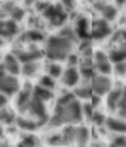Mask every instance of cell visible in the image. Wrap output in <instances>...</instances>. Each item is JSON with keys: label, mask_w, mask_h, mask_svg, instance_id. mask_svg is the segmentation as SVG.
Instances as JSON below:
<instances>
[{"label": "cell", "mask_w": 126, "mask_h": 147, "mask_svg": "<svg viewBox=\"0 0 126 147\" xmlns=\"http://www.w3.org/2000/svg\"><path fill=\"white\" fill-rule=\"evenodd\" d=\"M90 86H92L94 94H97V96H104V94H107V92L113 89L111 79H109L107 75H104V74H95V75L90 79Z\"/></svg>", "instance_id": "8992f818"}, {"label": "cell", "mask_w": 126, "mask_h": 147, "mask_svg": "<svg viewBox=\"0 0 126 147\" xmlns=\"http://www.w3.org/2000/svg\"><path fill=\"white\" fill-rule=\"evenodd\" d=\"M67 16H68V12L63 9L61 3H49L48 9L43 12V17L46 19V22L49 26H53V28L63 26L65 21H67Z\"/></svg>", "instance_id": "3957f363"}, {"label": "cell", "mask_w": 126, "mask_h": 147, "mask_svg": "<svg viewBox=\"0 0 126 147\" xmlns=\"http://www.w3.org/2000/svg\"><path fill=\"white\" fill-rule=\"evenodd\" d=\"M33 96H34V89H33V86H31V84H26V86L21 87L19 92H17L15 106H17L21 111H26L27 105H29V101L33 99Z\"/></svg>", "instance_id": "30bf717a"}, {"label": "cell", "mask_w": 126, "mask_h": 147, "mask_svg": "<svg viewBox=\"0 0 126 147\" xmlns=\"http://www.w3.org/2000/svg\"><path fill=\"white\" fill-rule=\"evenodd\" d=\"M125 92H126V87H125Z\"/></svg>", "instance_id": "ee69618b"}, {"label": "cell", "mask_w": 126, "mask_h": 147, "mask_svg": "<svg viewBox=\"0 0 126 147\" xmlns=\"http://www.w3.org/2000/svg\"><path fill=\"white\" fill-rule=\"evenodd\" d=\"M38 70H39V63L38 62H26V63H22L21 74L26 75V77H33V75L38 74Z\"/></svg>", "instance_id": "d4e9b609"}, {"label": "cell", "mask_w": 126, "mask_h": 147, "mask_svg": "<svg viewBox=\"0 0 126 147\" xmlns=\"http://www.w3.org/2000/svg\"><path fill=\"white\" fill-rule=\"evenodd\" d=\"M111 63L113 62L109 60V55H106L102 51H95L94 53V69H95L97 74H104V75L111 74L113 72V65Z\"/></svg>", "instance_id": "9c48e42d"}, {"label": "cell", "mask_w": 126, "mask_h": 147, "mask_svg": "<svg viewBox=\"0 0 126 147\" xmlns=\"http://www.w3.org/2000/svg\"><path fill=\"white\" fill-rule=\"evenodd\" d=\"M0 86H2V94L5 96H12V94H17L19 92V80L15 75L7 72H2V80H0Z\"/></svg>", "instance_id": "ba28073f"}, {"label": "cell", "mask_w": 126, "mask_h": 147, "mask_svg": "<svg viewBox=\"0 0 126 147\" xmlns=\"http://www.w3.org/2000/svg\"><path fill=\"white\" fill-rule=\"evenodd\" d=\"M125 94V87H114L107 92V99H106V105H107V110L109 111H118L119 106V101Z\"/></svg>", "instance_id": "9a60e30c"}, {"label": "cell", "mask_w": 126, "mask_h": 147, "mask_svg": "<svg viewBox=\"0 0 126 147\" xmlns=\"http://www.w3.org/2000/svg\"><path fill=\"white\" fill-rule=\"evenodd\" d=\"M114 3H116L118 7H121V5H125L126 3V0H114Z\"/></svg>", "instance_id": "ab89813d"}, {"label": "cell", "mask_w": 126, "mask_h": 147, "mask_svg": "<svg viewBox=\"0 0 126 147\" xmlns=\"http://www.w3.org/2000/svg\"><path fill=\"white\" fill-rule=\"evenodd\" d=\"M95 10L106 21H114L118 17V5H113L107 2H95Z\"/></svg>", "instance_id": "7c38bea8"}, {"label": "cell", "mask_w": 126, "mask_h": 147, "mask_svg": "<svg viewBox=\"0 0 126 147\" xmlns=\"http://www.w3.org/2000/svg\"><path fill=\"white\" fill-rule=\"evenodd\" d=\"M75 96L79 98V99H90L92 96H94V91H92V86H90V82L89 84H82V86H75Z\"/></svg>", "instance_id": "7402d4cb"}, {"label": "cell", "mask_w": 126, "mask_h": 147, "mask_svg": "<svg viewBox=\"0 0 126 147\" xmlns=\"http://www.w3.org/2000/svg\"><path fill=\"white\" fill-rule=\"evenodd\" d=\"M3 12L9 19H14L17 22H21L26 17V10L19 5H15V2H3Z\"/></svg>", "instance_id": "5bb4252c"}, {"label": "cell", "mask_w": 126, "mask_h": 147, "mask_svg": "<svg viewBox=\"0 0 126 147\" xmlns=\"http://www.w3.org/2000/svg\"><path fill=\"white\" fill-rule=\"evenodd\" d=\"M106 127L114 134H126V120L121 116H111L106 120Z\"/></svg>", "instance_id": "d6986e66"}, {"label": "cell", "mask_w": 126, "mask_h": 147, "mask_svg": "<svg viewBox=\"0 0 126 147\" xmlns=\"http://www.w3.org/2000/svg\"><path fill=\"white\" fill-rule=\"evenodd\" d=\"M65 72V69L58 63V62H53L51 60V63H48L46 65V74H49L51 77H55V79H58V77H61Z\"/></svg>", "instance_id": "484cf974"}, {"label": "cell", "mask_w": 126, "mask_h": 147, "mask_svg": "<svg viewBox=\"0 0 126 147\" xmlns=\"http://www.w3.org/2000/svg\"><path fill=\"white\" fill-rule=\"evenodd\" d=\"M3 2H17V0H3Z\"/></svg>", "instance_id": "b9f144b4"}, {"label": "cell", "mask_w": 126, "mask_h": 147, "mask_svg": "<svg viewBox=\"0 0 126 147\" xmlns=\"http://www.w3.org/2000/svg\"><path fill=\"white\" fill-rule=\"evenodd\" d=\"M111 147H126V134H118L114 135L113 142H111Z\"/></svg>", "instance_id": "d6a6232c"}, {"label": "cell", "mask_w": 126, "mask_h": 147, "mask_svg": "<svg viewBox=\"0 0 126 147\" xmlns=\"http://www.w3.org/2000/svg\"><path fill=\"white\" fill-rule=\"evenodd\" d=\"M24 113H27L31 118H34L36 121H39V125H46L48 120H49V116L46 115L44 101L39 99V98H36V96H33V99L29 101V105H27V108H26Z\"/></svg>", "instance_id": "277c9868"}, {"label": "cell", "mask_w": 126, "mask_h": 147, "mask_svg": "<svg viewBox=\"0 0 126 147\" xmlns=\"http://www.w3.org/2000/svg\"><path fill=\"white\" fill-rule=\"evenodd\" d=\"M15 123H17V127L19 128H22V130H27V132H33V130H36L38 127H41L39 125V121H36L34 118H26V116H19L17 120H15Z\"/></svg>", "instance_id": "ffe728a7"}, {"label": "cell", "mask_w": 126, "mask_h": 147, "mask_svg": "<svg viewBox=\"0 0 126 147\" xmlns=\"http://www.w3.org/2000/svg\"><path fill=\"white\" fill-rule=\"evenodd\" d=\"M15 120H17V118L14 116L12 111L9 110V108H5V106H2V123H3V125H12Z\"/></svg>", "instance_id": "83f0119b"}, {"label": "cell", "mask_w": 126, "mask_h": 147, "mask_svg": "<svg viewBox=\"0 0 126 147\" xmlns=\"http://www.w3.org/2000/svg\"><path fill=\"white\" fill-rule=\"evenodd\" d=\"M80 79H82V75H80V70H79L77 65H70L68 69H65V72H63V75H61L63 84L68 86V87H75V86H79Z\"/></svg>", "instance_id": "4fadbf2b"}, {"label": "cell", "mask_w": 126, "mask_h": 147, "mask_svg": "<svg viewBox=\"0 0 126 147\" xmlns=\"http://www.w3.org/2000/svg\"><path fill=\"white\" fill-rule=\"evenodd\" d=\"M34 96L36 98H39L43 101H51L53 99V89H48V87H44L41 84H38L36 87H34Z\"/></svg>", "instance_id": "603a6c76"}, {"label": "cell", "mask_w": 126, "mask_h": 147, "mask_svg": "<svg viewBox=\"0 0 126 147\" xmlns=\"http://www.w3.org/2000/svg\"><path fill=\"white\" fill-rule=\"evenodd\" d=\"M106 115H102L101 111H94V115H92V121L97 125V127H101V125H106Z\"/></svg>", "instance_id": "836d02e7"}, {"label": "cell", "mask_w": 126, "mask_h": 147, "mask_svg": "<svg viewBox=\"0 0 126 147\" xmlns=\"http://www.w3.org/2000/svg\"><path fill=\"white\" fill-rule=\"evenodd\" d=\"M60 3L63 5V9H65L67 12H73V10H75V5H77L75 0H60Z\"/></svg>", "instance_id": "74e56055"}, {"label": "cell", "mask_w": 126, "mask_h": 147, "mask_svg": "<svg viewBox=\"0 0 126 147\" xmlns=\"http://www.w3.org/2000/svg\"><path fill=\"white\" fill-rule=\"evenodd\" d=\"M60 34L65 36V38H68V39H72V41H77V39H79L77 33H75V28H68V26H65V28L60 29Z\"/></svg>", "instance_id": "1f68e13d"}, {"label": "cell", "mask_w": 126, "mask_h": 147, "mask_svg": "<svg viewBox=\"0 0 126 147\" xmlns=\"http://www.w3.org/2000/svg\"><path fill=\"white\" fill-rule=\"evenodd\" d=\"M79 70H80L82 79H85V80H90V79L97 74V72H95V69H94V65H89V63H80Z\"/></svg>", "instance_id": "4316f807"}, {"label": "cell", "mask_w": 126, "mask_h": 147, "mask_svg": "<svg viewBox=\"0 0 126 147\" xmlns=\"http://www.w3.org/2000/svg\"><path fill=\"white\" fill-rule=\"evenodd\" d=\"M55 80H56L55 77H51L49 74H44L41 79H39V84L44 86V87H48V89H55V87H56V82H55Z\"/></svg>", "instance_id": "4dcf8cb0"}, {"label": "cell", "mask_w": 126, "mask_h": 147, "mask_svg": "<svg viewBox=\"0 0 126 147\" xmlns=\"http://www.w3.org/2000/svg\"><path fill=\"white\" fill-rule=\"evenodd\" d=\"M82 118H84L82 105L75 99L70 105H56L53 115L48 120V127L56 128L61 125H75V123H80Z\"/></svg>", "instance_id": "6da1fadb"}, {"label": "cell", "mask_w": 126, "mask_h": 147, "mask_svg": "<svg viewBox=\"0 0 126 147\" xmlns=\"http://www.w3.org/2000/svg\"><path fill=\"white\" fill-rule=\"evenodd\" d=\"M24 2H26V3H27V5H33V3H36V2H38V0H24Z\"/></svg>", "instance_id": "60d3db41"}, {"label": "cell", "mask_w": 126, "mask_h": 147, "mask_svg": "<svg viewBox=\"0 0 126 147\" xmlns=\"http://www.w3.org/2000/svg\"><path fill=\"white\" fill-rule=\"evenodd\" d=\"M22 65H21V60L14 55V53H7L2 60V72L12 74V75H17L21 72Z\"/></svg>", "instance_id": "8fae6325"}, {"label": "cell", "mask_w": 126, "mask_h": 147, "mask_svg": "<svg viewBox=\"0 0 126 147\" xmlns=\"http://www.w3.org/2000/svg\"><path fill=\"white\" fill-rule=\"evenodd\" d=\"M94 2H107V0H94Z\"/></svg>", "instance_id": "7bdbcfd3"}, {"label": "cell", "mask_w": 126, "mask_h": 147, "mask_svg": "<svg viewBox=\"0 0 126 147\" xmlns=\"http://www.w3.org/2000/svg\"><path fill=\"white\" fill-rule=\"evenodd\" d=\"M17 33H19L17 21H14V19H3L2 21V38L3 39H10V38L17 36Z\"/></svg>", "instance_id": "2e32d148"}, {"label": "cell", "mask_w": 126, "mask_h": 147, "mask_svg": "<svg viewBox=\"0 0 126 147\" xmlns=\"http://www.w3.org/2000/svg\"><path fill=\"white\" fill-rule=\"evenodd\" d=\"M119 43H126V29H121V31L114 33L113 45H119Z\"/></svg>", "instance_id": "d590c367"}, {"label": "cell", "mask_w": 126, "mask_h": 147, "mask_svg": "<svg viewBox=\"0 0 126 147\" xmlns=\"http://www.w3.org/2000/svg\"><path fill=\"white\" fill-rule=\"evenodd\" d=\"M38 146H39V140L34 135H24L22 142L19 144V147H38Z\"/></svg>", "instance_id": "f546056e"}, {"label": "cell", "mask_w": 126, "mask_h": 147, "mask_svg": "<svg viewBox=\"0 0 126 147\" xmlns=\"http://www.w3.org/2000/svg\"><path fill=\"white\" fill-rule=\"evenodd\" d=\"M44 39V34H43L39 29H29L27 33H24L21 36V41L22 43H39Z\"/></svg>", "instance_id": "44dd1931"}, {"label": "cell", "mask_w": 126, "mask_h": 147, "mask_svg": "<svg viewBox=\"0 0 126 147\" xmlns=\"http://www.w3.org/2000/svg\"><path fill=\"white\" fill-rule=\"evenodd\" d=\"M73 51V41L68 38L61 36V34H55L46 39L44 45V57L48 60L58 62V60H65L72 55Z\"/></svg>", "instance_id": "7a4b0ae2"}, {"label": "cell", "mask_w": 126, "mask_h": 147, "mask_svg": "<svg viewBox=\"0 0 126 147\" xmlns=\"http://www.w3.org/2000/svg\"><path fill=\"white\" fill-rule=\"evenodd\" d=\"M14 55L21 60V63H26V62H38L41 57H44V50H38L36 46H27V48H19L14 51Z\"/></svg>", "instance_id": "52a82bcc"}, {"label": "cell", "mask_w": 126, "mask_h": 147, "mask_svg": "<svg viewBox=\"0 0 126 147\" xmlns=\"http://www.w3.org/2000/svg\"><path fill=\"white\" fill-rule=\"evenodd\" d=\"M89 142V128L77 127V135H75V144L77 147H85Z\"/></svg>", "instance_id": "cb8c5ba5"}, {"label": "cell", "mask_w": 126, "mask_h": 147, "mask_svg": "<svg viewBox=\"0 0 126 147\" xmlns=\"http://www.w3.org/2000/svg\"><path fill=\"white\" fill-rule=\"evenodd\" d=\"M111 34H113V28H111L109 21L101 17V19H95L92 22V26H90V38L94 41H102V39H106Z\"/></svg>", "instance_id": "5b68a950"}, {"label": "cell", "mask_w": 126, "mask_h": 147, "mask_svg": "<svg viewBox=\"0 0 126 147\" xmlns=\"http://www.w3.org/2000/svg\"><path fill=\"white\" fill-rule=\"evenodd\" d=\"M75 33H77V36L79 39L82 41V39H89L90 38V26H89V21H87V17L84 16H80L77 21H75Z\"/></svg>", "instance_id": "e0dca14e"}, {"label": "cell", "mask_w": 126, "mask_h": 147, "mask_svg": "<svg viewBox=\"0 0 126 147\" xmlns=\"http://www.w3.org/2000/svg\"><path fill=\"white\" fill-rule=\"evenodd\" d=\"M114 74L116 75H119V77H123L126 75V62H118V63H114Z\"/></svg>", "instance_id": "e575fe53"}, {"label": "cell", "mask_w": 126, "mask_h": 147, "mask_svg": "<svg viewBox=\"0 0 126 147\" xmlns=\"http://www.w3.org/2000/svg\"><path fill=\"white\" fill-rule=\"evenodd\" d=\"M77 60H79L77 55H70V57H68V63H70V65H77Z\"/></svg>", "instance_id": "f35d334b"}, {"label": "cell", "mask_w": 126, "mask_h": 147, "mask_svg": "<svg viewBox=\"0 0 126 147\" xmlns=\"http://www.w3.org/2000/svg\"><path fill=\"white\" fill-rule=\"evenodd\" d=\"M107 55H109V60H111L113 63L126 62V43L113 45V48H111V51H109Z\"/></svg>", "instance_id": "ac0fdd59"}, {"label": "cell", "mask_w": 126, "mask_h": 147, "mask_svg": "<svg viewBox=\"0 0 126 147\" xmlns=\"http://www.w3.org/2000/svg\"><path fill=\"white\" fill-rule=\"evenodd\" d=\"M118 115H119L121 118H125V120H126V92L123 94V98H121V101H119V106H118Z\"/></svg>", "instance_id": "8d00e7d4"}, {"label": "cell", "mask_w": 126, "mask_h": 147, "mask_svg": "<svg viewBox=\"0 0 126 147\" xmlns=\"http://www.w3.org/2000/svg\"><path fill=\"white\" fill-rule=\"evenodd\" d=\"M46 140H48L49 146H67L63 134H53V135H49Z\"/></svg>", "instance_id": "f1b7e54d"}]
</instances>
